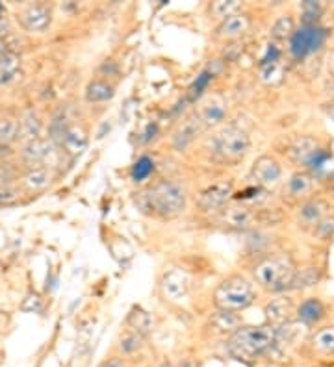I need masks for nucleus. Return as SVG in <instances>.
Returning a JSON list of instances; mask_svg holds the SVG:
<instances>
[{
	"label": "nucleus",
	"instance_id": "nucleus-1",
	"mask_svg": "<svg viewBox=\"0 0 334 367\" xmlns=\"http://www.w3.org/2000/svg\"><path fill=\"white\" fill-rule=\"evenodd\" d=\"M136 203L143 213L160 219H174L186 210L188 193L182 184L162 180L147 191L140 193Z\"/></svg>",
	"mask_w": 334,
	"mask_h": 367
},
{
	"label": "nucleus",
	"instance_id": "nucleus-2",
	"mask_svg": "<svg viewBox=\"0 0 334 367\" xmlns=\"http://www.w3.org/2000/svg\"><path fill=\"white\" fill-rule=\"evenodd\" d=\"M277 329L272 324L264 327H242L228 338L227 351L238 360H252L272 351L275 345Z\"/></svg>",
	"mask_w": 334,
	"mask_h": 367
},
{
	"label": "nucleus",
	"instance_id": "nucleus-3",
	"mask_svg": "<svg viewBox=\"0 0 334 367\" xmlns=\"http://www.w3.org/2000/svg\"><path fill=\"white\" fill-rule=\"evenodd\" d=\"M296 271V264L288 254H273V256H267L258 261L252 269V276L264 290L281 293V291L291 288Z\"/></svg>",
	"mask_w": 334,
	"mask_h": 367
},
{
	"label": "nucleus",
	"instance_id": "nucleus-4",
	"mask_svg": "<svg viewBox=\"0 0 334 367\" xmlns=\"http://www.w3.org/2000/svg\"><path fill=\"white\" fill-rule=\"evenodd\" d=\"M255 303V288L242 275H233L225 278L213 293V305L221 312L238 314L247 310Z\"/></svg>",
	"mask_w": 334,
	"mask_h": 367
},
{
	"label": "nucleus",
	"instance_id": "nucleus-5",
	"mask_svg": "<svg viewBox=\"0 0 334 367\" xmlns=\"http://www.w3.org/2000/svg\"><path fill=\"white\" fill-rule=\"evenodd\" d=\"M249 149H251V137L247 132L236 125L223 126L212 137L213 154L228 164H236L245 158Z\"/></svg>",
	"mask_w": 334,
	"mask_h": 367
},
{
	"label": "nucleus",
	"instance_id": "nucleus-6",
	"mask_svg": "<svg viewBox=\"0 0 334 367\" xmlns=\"http://www.w3.org/2000/svg\"><path fill=\"white\" fill-rule=\"evenodd\" d=\"M327 32L320 26H303L299 32L291 35L290 50L297 60L305 58L308 54L316 52L323 45Z\"/></svg>",
	"mask_w": 334,
	"mask_h": 367
},
{
	"label": "nucleus",
	"instance_id": "nucleus-7",
	"mask_svg": "<svg viewBox=\"0 0 334 367\" xmlns=\"http://www.w3.org/2000/svg\"><path fill=\"white\" fill-rule=\"evenodd\" d=\"M234 195V184L230 180L225 182H216L203 189L197 197L199 208H203L204 212H213V210H223L225 204L228 203V198Z\"/></svg>",
	"mask_w": 334,
	"mask_h": 367
},
{
	"label": "nucleus",
	"instance_id": "nucleus-8",
	"mask_svg": "<svg viewBox=\"0 0 334 367\" xmlns=\"http://www.w3.org/2000/svg\"><path fill=\"white\" fill-rule=\"evenodd\" d=\"M19 23L26 32H35L41 34L45 30H49L52 23V13L47 6L32 4L19 13Z\"/></svg>",
	"mask_w": 334,
	"mask_h": 367
},
{
	"label": "nucleus",
	"instance_id": "nucleus-9",
	"mask_svg": "<svg viewBox=\"0 0 334 367\" xmlns=\"http://www.w3.org/2000/svg\"><path fill=\"white\" fill-rule=\"evenodd\" d=\"M160 288L165 299L173 300V303H180V300H184L188 297L189 281L184 271L171 269L162 276Z\"/></svg>",
	"mask_w": 334,
	"mask_h": 367
},
{
	"label": "nucleus",
	"instance_id": "nucleus-10",
	"mask_svg": "<svg viewBox=\"0 0 334 367\" xmlns=\"http://www.w3.org/2000/svg\"><path fill=\"white\" fill-rule=\"evenodd\" d=\"M251 176L260 188H269V186H273V184L281 180L282 167L273 156H260L252 164Z\"/></svg>",
	"mask_w": 334,
	"mask_h": 367
},
{
	"label": "nucleus",
	"instance_id": "nucleus-11",
	"mask_svg": "<svg viewBox=\"0 0 334 367\" xmlns=\"http://www.w3.org/2000/svg\"><path fill=\"white\" fill-rule=\"evenodd\" d=\"M206 130V126L204 123L201 121V117L199 113H191L189 117H186L184 121L180 123V126L174 130L173 135V145L177 150H184L188 149L195 140H197L199 135L203 134Z\"/></svg>",
	"mask_w": 334,
	"mask_h": 367
},
{
	"label": "nucleus",
	"instance_id": "nucleus-12",
	"mask_svg": "<svg viewBox=\"0 0 334 367\" xmlns=\"http://www.w3.org/2000/svg\"><path fill=\"white\" fill-rule=\"evenodd\" d=\"M87 143H89V137H87V132L84 126L80 125H71L67 126L65 134L62 135L60 140V145H62L63 152L71 158H78L80 154H84V150L87 149Z\"/></svg>",
	"mask_w": 334,
	"mask_h": 367
},
{
	"label": "nucleus",
	"instance_id": "nucleus-13",
	"mask_svg": "<svg viewBox=\"0 0 334 367\" xmlns=\"http://www.w3.org/2000/svg\"><path fill=\"white\" fill-rule=\"evenodd\" d=\"M318 152H320V143L312 135H301L288 147V158L296 165L310 164Z\"/></svg>",
	"mask_w": 334,
	"mask_h": 367
},
{
	"label": "nucleus",
	"instance_id": "nucleus-14",
	"mask_svg": "<svg viewBox=\"0 0 334 367\" xmlns=\"http://www.w3.org/2000/svg\"><path fill=\"white\" fill-rule=\"evenodd\" d=\"M266 314L267 324L272 327H282V324L290 323V315L294 314V303L288 297H279V299H272L264 308Z\"/></svg>",
	"mask_w": 334,
	"mask_h": 367
},
{
	"label": "nucleus",
	"instance_id": "nucleus-15",
	"mask_svg": "<svg viewBox=\"0 0 334 367\" xmlns=\"http://www.w3.org/2000/svg\"><path fill=\"white\" fill-rule=\"evenodd\" d=\"M325 215H329V203L323 198H310L299 208V222L305 228H314Z\"/></svg>",
	"mask_w": 334,
	"mask_h": 367
},
{
	"label": "nucleus",
	"instance_id": "nucleus-16",
	"mask_svg": "<svg viewBox=\"0 0 334 367\" xmlns=\"http://www.w3.org/2000/svg\"><path fill=\"white\" fill-rule=\"evenodd\" d=\"M52 154V141L41 140V137L30 141V143H25V149H23V159H25L26 164L34 165V167H39L45 162H49Z\"/></svg>",
	"mask_w": 334,
	"mask_h": 367
},
{
	"label": "nucleus",
	"instance_id": "nucleus-17",
	"mask_svg": "<svg viewBox=\"0 0 334 367\" xmlns=\"http://www.w3.org/2000/svg\"><path fill=\"white\" fill-rule=\"evenodd\" d=\"M249 28H251L249 15L238 11V13L230 15L225 21H221V25L218 26V35L223 39H236L245 34Z\"/></svg>",
	"mask_w": 334,
	"mask_h": 367
},
{
	"label": "nucleus",
	"instance_id": "nucleus-18",
	"mask_svg": "<svg viewBox=\"0 0 334 367\" xmlns=\"http://www.w3.org/2000/svg\"><path fill=\"white\" fill-rule=\"evenodd\" d=\"M223 221L238 230H247L257 225V215L245 206H228L223 210Z\"/></svg>",
	"mask_w": 334,
	"mask_h": 367
},
{
	"label": "nucleus",
	"instance_id": "nucleus-19",
	"mask_svg": "<svg viewBox=\"0 0 334 367\" xmlns=\"http://www.w3.org/2000/svg\"><path fill=\"white\" fill-rule=\"evenodd\" d=\"M225 115H227V104L219 97L208 98L203 104L201 111H199V117H201V121L204 123L206 128L208 126H218L225 119Z\"/></svg>",
	"mask_w": 334,
	"mask_h": 367
},
{
	"label": "nucleus",
	"instance_id": "nucleus-20",
	"mask_svg": "<svg viewBox=\"0 0 334 367\" xmlns=\"http://www.w3.org/2000/svg\"><path fill=\"white\" fill-rule=\"evenodd\" d=\"M116 97V87L111 86L108 80H102V78H95L91 82L87 84L86 87V98L87 102H93V104H101V102H108Z\"/></svg>",
	"mask_w": 334,
	"mask_h": 367
},
{
	"label": "nucleus",
	"instance_id": "nucleus-21",
	"mask_svg": "<svg viewBox=\"0 0 334 367\" xmlns=\"http://www.w3.org/2000/svg\"><path fill=\"white\" fill-rule=\"evenodd\" d=\"M210 327L216 334H228L233 336L238 329H242V321L236 314H228V312H221L218 310L216 314L210 317Z\"/></svg>",
	"mask_w": 334,
	"mask_h": 367
},
{
	"label": "nucleus",
	"instance_id": "nucleus-22",
	"mask_svg": "<svg viewBox=\"0 0 334 367\" xmlns=\"http://www.w3.org/2000/svg\"><path fill=\"white\" fill-rule=\"evenodd\" d=\"M21 77V60L13 52L0 54V86L10 84Z\"/></svg>",
	"mask_w": 334,
	"mask_h": 367
},
{
	"label": "nucleus",
	"instance_id": "nucleus-23",
	"mask_svg": "<svg viewBox=\"0 0 334 367\" xmlns=\"http://www.w3.org/2000/svg\"><path fill=\"white\" fill-rule=\"evenodd\" d=\"M126 324H128V330H134V332L141 334V336H147L152 330V327H155L150 314L147 310L141 308V306H134L130 310V314L126 317Z\"/></svg>",
	"mask_w": 334,
	"mask_h": 367
},
{
	"label": "nucleus",
	"instance_id": "nucleus-24",
	"mask_svg": "<svg viewBox=\"0 0 334 367\" xmlns=\"http://www.w3.org/2000/svg\"><path fill=\"white\" fill-rule=\"evenodd\" d=\"M39 132H41V119L38 113L34 110L25 111V115L21 117L19 121V140L30 143V141L38 140Z\"/></svg>",
	"mask_w": 334,
	"mask_h": 367
},
{
	"label": "nucleus",
	"instance_id": "nucleus-25",
	"mask_svg": "<svg viewBox=\"0 0 334 367\" xmlns=\"http://www.w3.org/2000/svg\"><path fill=\"white\" fill-rule=\"evenodd\" d=\"M297 317L305 324H316L320 323L325 317V306L320 299H306L305 303H301L297 308Z\"/></svg>",
	"mask_w": 334,
	"mask_h": 367
},
{
	"label": "nucleus",
	"instance_id": "nucleus-26",
	"mask_svg": "<svg viewBox=\"0 0 334 367\" xmlns=\"http://www.w3.org/2000/svg\"><path fill=\"white\" fill-rule=\"evenodd\" d=\"M50 180H52V176H50V171L45 169V167H32V169L26 171L25 176H23V184H25V188L28 189V191H34V193H38V191H43V189L49 188Z\"/></svg>",
	"mask_w": 334,
	"mask_h": 367
},
{
	"label": "nucleus",
	"instance_id": "nucleus-27",
	"mask_svg": "<svg viewBox=\"0 0 334 367\" xmlns=\"http://www.w3.org/2000/svg\"><path fill=\"white\" fill-rule=\"evenodd\" d=\"M318 282H320V269L318 267H301V269L296 271V276H294L290 290H306V288H312Z\"/></svg>",
	"mask_w": 334,
	"mask_h": 367
},
{
	"label": "nucleus",
	"instance_id": "nucleus-28",
	"mask_svg": "<svg viewBox=\"0 0 334 367\" xmlns=\"http://www.w3.org/2000/svg\"><path fill=\"white\" fill-rule=\"evenodd\" d=\"M312 189V176L308 173H296L291 174L288 184H286V191L290 197H303Z\"/></svg>",
	"mask_w": 334,
	"mask_h": 367
},
{
	"label": "nucleus",
	"instance_id": "nucleus-29",
	"mask_svg": "<svg viewBox=\"0 0 334 367\" xmlns=\"http://www.w3.org/2000/svg\"><path fill=\"white\" fill-rule=\"evenodd\" d=\"M296 34V19L291 15H281L272 26V38L275 41H286Z\"/></svg>",
	"mask_w": 334,
	"mask_h": 367
},
{
	"label": "nucleus",
	"instance_id": "nucleus-30",
	"mask_svg": "<svg viewBox=\"0 0 334 367\" xmlns=\"http://www.w3.org/2000/svg\"><path fill=\"white\" fill-rule=\"evenodd\" d=\"M143 345H145V336H141V334L134 332V330H126L119 338V351L126 354V356L140 353Z\"/></svg>",
	"mask_w": 334,
	"mask_h": 367
},
{
	"label": "nucleus",
	"instance_id": "nucleus-31",
	"mask_svg": "<svg viewBox=\"0 0 334 367\" xmlns=\"http://www.w3.org/2000/svg\"><path fill=\"white\" fill-rule=\"evenodd\" d=\"M312 343H314L316 351H320V353H334V327H325V329L318 330Z\"/></svg>",
	"mask_w": 334,
	"mask_h": 367
},
{
	"label": "nucleus",
	"instance_id": "nucleus-32",
	"mask_svg": "<svg viewBox=\"0 0 334 367\" xmlns=\"http://www.w3.org/2000/svg\"><path fill=\"white\" fill-rule=\"evenodd\" d=\"M312 236L320 242H330L334 237V213L325 215L314 228H312Z\"/></svg>",
	"mask_w": 334,
	"mask_h": 367
},
{
	"label": "nucleus",
	"instance_id": "nucleus-33",
	"mask_svg": "<svg viewBox=\"0 0 334 367\" xmlns=\"http://www.w3.org/2000/svg\"><path fill=\"white\" fill-rule=\"evenodd\" d=\"M240 8H242V4H240L238 0H218V2H213L210 10H212L213 17L225 21L227 17H230V15L238 13Z\"/></svg>",
	"mask_w": 334,
	"mask_h": 367
},
{
	"label": "nucleus",
	"instance_id": "nucleus-34",
	"mask_svg": "<svg viewBox=\"0 0 334 367\" xmlns=\"http://www.w3.org/2000/svg\"><path fill=\"white\" fill-rule=\"evenodd\" d=\"M301 13L305 17V26H318V19L323 13V4L306 0V2L301 4Z\"/></svg>",
	"mask_w": 334,
	"mask_h": 367
},
{
	"label": "nucleus",
	"instance_id": "nucleus-35",
	"mask_svg": "<svg viewBox=\"0 0 334 367\" xmlns=\"http://www.w3.org/2000/svg\"><path fill=\"white\" fill-rule=\"evenodd\" d=\"M19 137V123L13 119H0V145H8Z\"/></svg>",
	"mask_w": 334,
	"mask_h": 367
},
{
	"label": "nucleus",
	"instance_id": "nucleus-36",
	"mask_svg": "<svg viewBox=\"0 0 334 367\" xmlns=\"http://www.w3.org/2000/svg\"><path fill=\"white\" fill-rule=\"evenodd\" d=\"M152 171H155V164H152V159L147 158V156H143V158L138 159L136 165H134V169H132V179L136 180V182H143V180L149 179Z\"/></svg>",
	"mask_w": 334,
	"mask_h": 367
},
{
	"label": "nucleus",
	"instance_id": "nucleus-37",
	"mask_svg": "<svg viewBox=\"0 0 334 367\" xmlns=\"http://www.w3.org/2000/svg\"><path fill=\"white\" fill-rule=\"evenodd\" d=\"M281 77H282V67H281V63L277 62V60L267 62L266 65H264V69H262V80H264L266 84L277 82Z\"/></svg>",
	"mask_w": 334,
	"mask_h": 367
},
{
	"label": "nucleus",
	"instance_id": "nucleus-38",
	"mask_svg": "<svg viewBox=\"0 0 334 367\" xmlns=\"http://www.w3.org/2000/svg\"><path fill=\"white\" fill-rule=\"evenodd\" d=\"M19 203V191L13 186H0V206H11Z\"/></svg>",
	"mask_w": 334,
	"mask_h": 367
},
{
	"label": "nucleus",
	"instance_id": "nucleus-39",
	"mask_svg": "<svg viewBox=\"0 0 334 367\" xmlns=\"http://www.w3.org/2000/svg\"><path fill=\"white\" fill-rule=\"evenodd\" d=\"M99 367H125V360L119 356H111V358H106V360H104Z\"/></svg>",
	"mask_w": 334,
	"mask_h": 367
},
{
	"label": "nucleus",
	"instance_id": "nucleus-40",
	"mask_svg": "<svg viewBox=\"0 0 334 367\" xmlns=\"http://www.w3.org/2000/svg\"><path fill=\"white\" fill-rule=\"evenodd\" d=\"M179 367H197V363H195L191 358H184V360L179 363Z\"/></svg>",
	"mask_w": 334,
	"mask_h": 367
},
{
	"label": "nucleus",
	"instance_id": "nucleus-41",
	"mask_svg": "<svg viewBox=\"0 0 334 367\" xmlns=\"http://www.w3.org/2000/svg\"><path fill=\"white\" fill-rule=\"evenodd\" d=\"M329 71H330V74H333V77H334V49H333V52H330V56H329Z\"/></svg>",
	"mask_w": 334,
	"mask_h": 367
},
{
	"label": "nucleus",
	"instance_id": "nucleus-42",
	"mask_svg": "<svg viewBox=\"0 0 334 367\" xmlns=\"http://www.w3.org/2000/svg\"><path fill=\"white\" fill-rule=\"evenodd\" d=\"M160 367H174V366L171 362H162Z\"/></svg>",
	"mask_w": 334,
	"mask_h": 367
},
{
	"label": "nucleus",
	"instance_id": "nucleus-43",
	"mask_svg": "<svg viewBox=\"0 0 334 367\" xmlns=\"http://www.w3.org/2000/svg\"><path fill=\"white\" fill-rule=\"evenodd\" d=\"M4 52V41H2V39H0V54Z\"/></svg>",
	"mask_w": 334,
	"mask_h": 367
}]
</instances>
